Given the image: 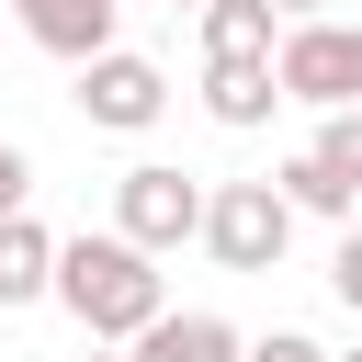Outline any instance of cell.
I'll return each instance as SVG.
<instances>
[{"label": "cell", "instance_id": "cell-1", "mask_svg": "<svg viewBox=\"0 0 362 362\" xmlns=\"http://www.w3.org/2000/svg\"><path fill=\"white\" fill-rule=\"evenodd\" d=\"M45 294L79 317V339H136V328L170 305L158 260H147L136 238H113V226H79V238H57V272H45Z\"/></svg>", "mask_w": 362, "mask_h": 362}, {"label": "cell", "instance_id": "cell-2", "mask_svg": "<svg viewBox=\"0 0 362 362\" xmlns=\"http://www.w3.org/2000/svg\"><path fill=\"white\" fill-rule=\"evenodd\" d=\"M272 79H283V102H305V113L362 102V23H339V11L283 23V34H272Z\"/></svg>", "mask_w": 362, "mask_h": 362}, {"label": "cell", "instance_id": "cell-3", "mask_svg": "<svg viewBox=\"0 0 362 362\" xmlns=\"http://www.w3.org/2000/svg\"><path fill=\"white\" fill-rule=\"evenodd\" d=\"M192 238L215 249V272H283L294 204H283L272 181H204V226H192Z\"/></svg>", "mask_w": 362, "mask_h": 362}, {"label": "cell", "instance_id": "cell-4", "mask_svg": "<svg viewBox=\"0 0 362 362\" xmlns=\"http://www.w3.org/2000/svg\"><path fill=\"white\" fill-rule=\"evenodd\" d=\"M79 124L90 136H147L158 113H170V68L158 57H136V45H102V57H79Z\"/></svg>", "mask_w": 362, "mask_h": 362}, {"label": "cell", "instance_id": "cell-5", "mask_svg": "<svg viewBox=\"0 0 362 362\" xmlns=\"http://www.w3.org/2000/svg\"><path fill=\"white\" fill-rule=\"evenodd\" d=\"M192 226H204V181H192V170H170V158H136V170L113 181V238H136L147 260H170Z\"/></svg>", "mask_w": 362, "mask_h": 362}, {"label": "cell", "instance_id": "cell-6", "mask_svg": "<svg viewBox=\"0 0 362 362\" xmlns=\"http://www.w3.org/2000/svg\"><path fill=\"white\" fill-rule=\"evenodd\" d=\"M11 23H23V45H45V57H102L113 45V23H124V0H11Z\"/></svg>", "mask_w": 362, "mask_h": 362}, {"label": "cell", "instance_id": "cell-7", "mask_svg": "<svg viewBox=\"0 0 362 362\" xmlns=\"http://www.w3.org/2000/svg\"><path fill=\"white\" fill-rule=\"evenodd\" d=\"M124 362H238V328H226L215 305H158V317L124 339Z\"/></svg>", "mask_w": 362, "mask_h": 362}, {"label": "cell", "instance_id": "cell-8", "mask_svg": "<svg viewBox=\"0 0 362 362\" xmlns=\"http://www.w3.org/2000/svg\"><path fill=\"white\" fill-rule=\"evenodd\" d=\"M272 102H283V79H272V57H204V113H215L226 136H249V124H272Z\"/></svg>", "mask_w": 362, "mask_h": 362}, {"label": "cell", "instance_id": "cell-9", "mask_svg": "<svg viewBox=\"0 0 362 362\" xmlns=\"http://www.w3.org/2000/svg\"><path fill=\"white\" fill-rule=\"evenodd\" d=\"M45 272H57V238L34 226V204L0 215V305H45Z\"/></svg>", "mask_w": 362, "mask_h": 362}, {"label": "cell", "instance_id": "cell-10", "mask_svg": "<svg viewBox=\"0 0 362 362\" xmlns=\"http://www.w3.org/2000/svg\"><path fill=\"white\" fill-rule=\"evenodd\" d=\"M192 23H204V57H272V34H283L272 0H192Z\"/></svg>", "mask_w": 362, "mask_h": 362}, {"label": "cell", "instance_id": "cell-11", "mask_svg": "<svg viewBox=\"0 0 362 362\" xmlns=\"http://www.w3.org/2000/svg\"><path fill=\"white\" fill-rule=\"evenodd\" d=\"M305 158L362 204V102H339V113H317V136H305Z\"/></svg>", "mask_w": 362, "mask_h": 362}, {"label": "cell", "instance_id": "cell-12", "mask_svg": "<svg viewBox=\"0 0 362 362\" xmlns=\"http://www.w3.org/2000/svg\"><path fill=\"white\" fill-rule=\"evenodd\" d=\"M272 192H283V204H294V215H317V226H339V215H362V204H351V192H339V181H328V170H317V158H305V147H294V158H283V170H272Z\"/></svg>", "mask_w": 362, "mask_h": 362}, {"label": "cell", "instance_id": "cell-13", "mask_svg": "<svg viewBox=\"0 0 362 362\" xmlns=\"http://www.w3.org/2000/svg\"><path fill=\"white\" fill-rule=\"evenodd\" d=\"M328 294L362 317V215H339V249H328Z\"/></svg>", "mask_w": 362, "mask_h": 362}, {"label": "cell", "instance_id": "cell-14", "mask_svg": "<svg viewBox=\"0 0 362 362\" xmlns=\"http://www.w3.org/2000/svg\"><path fill=\"white\" fill-rule=\"evenodd\" d=\"M238 362H328L305 328H260V339H238Z\"/></svg>", "mask_w": 362, "mask_h": 362}, {"label": "cell", "instance_id": "cell-15", "mask_svg": "<svg viewBox=\"0 0 362 362\" xmlns=\"http://www.w3.org/2000/svg\"><path fill=\"white\" fill-rule=\"evenodd\" d=\"M23 204H34V158L0 136V215H23Z\"/></svg>", "mask_w": 362, "mask_h": 362}, {"label": "cell", "instance_id": "cell-16", "mask_svg": "<svg viewBox=\"0 0 362 362\" xmlns=\"http://www.w3.org/2000/svg\"><path fill=\"white\" fill-rule=\"evenodd\" d=\"M272 11H283V23H305V11H328V0H272Z\"/></svg>", "mask_w": 362, "mask_h": 362}, {"label": "cell", "instance_id": "cell-17", "mask_svg": "<svg viewBox=\"0 0 362 362\" xmlns=\"http://www.w3.org/2000/svg\"><path fill=\"white\" fill-rule=\"evenodd\" d=\"M90 362H124V339H90Z\"/></svg>", "mask_w": 362, "mask_h": 362}, {"label": "cell", "instance_id": "cell-18", "mask_svg": "<svg viewBox=\"0 0 362 362\" xmlns=\"http://www.w3.org/2000/svg\"><path fill=\"white\" fill-rule=\"evenodd\" d=\"M328 362H362V351H328Z\"/></svg>", "mask_w": 362, "mask_h": 362}]
</instances>
